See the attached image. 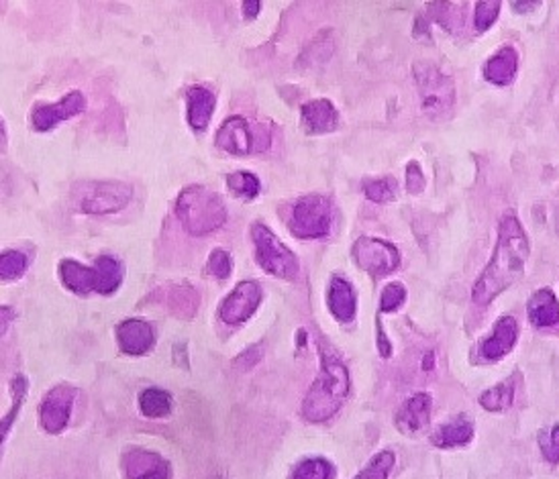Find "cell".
Wrapping results in <instances>:
<instances>
[{
    "instance_id": "obj_12",
    "label": "cell",
    "mask_w": 559,
    "mask_h": 479,
    "mask_svg": "<svg viewBox=\"0 0 559 479\" xmlns=\"http://www.w3.org/2000/svg\"><path fill=\"white\" fill-rule=\"evenodd\" d=\"M216 147L231 155H247L255 149V137L252 125L244 116H229L216 131Z\"/></svg>"
},
{
    "instance_id": "obj_14",
    "label": "cell",
    "mask_w": 559,
    "mask_h": 479,
    "mask_svg": "<svg viewBox=\"0 0 559 479\" xmlns=\"http://www.w3.org/2000/svg\"><path fill=\"white\" fill-rule=\"evenodd\" d=\"M516 337H519V324H516L514 316L504 314L503 318H498L494 329H492V334L482 343L480 347L482 357L488 361L503 359L513 351Z\"/></svg>"
},
{
    "instance_id": "obj_40",
    "label": "cell",
    "mask_w": 559,
    "mask_h": 479,
    "mask_svg": "<svg viewBox=\"0 0 559 479\" xmlns=\"http://www.w3.org/2000/svg\"><path fill=\"white\" fill-rule=\"evenodd\" d=\"M260 359H262V347H260V344H255V347H252L249 351H245L244 355H239V357L235 359V364H237V365L252 367V365H255Z\"/></svg>"
},
{
    "instance_id": "obj_16",
    "label": "cell",
    "mask_w": 559,
    "mask_h": 479,
    "mask_svg": "<svg viewBox=\"0 0 559 479\" xmlns=\"http://www.w3.org/2000/svg\"><path fill=\"white\" fill-rule=\"evenodd\" d=\"M431 418V396L429 394H414L396 412L394 423L403 434H414L429 424Z\"/></svg>"
},
{
    "instance_id": "obj_2",
    "label": "cell",
    "mask_w": 559,
    "mask_h": 479,
    "mask_svg": "<svg viewBox=\"0 0 559 479\" xmlns=\"http://www.w3.org/2000/svg\"><path fill=\"white\" fill-rule=\"evenodd\" d=\"M349 396V372L344 361L329 349H321V372L303 402L308 423H324L345 404Z\"/></svg>"
},
{
    "instance_id": "obj_11",
    "label": "cell",
    "mask_w": 559,
    "mask_h": 479,
    "mask_svg": "<svg viewBox=\"0 0 559 479\" xmlns=\"http://www.w3.org/2000/svg\"><path fill=\"white\" fill-rule=\"evenodd\" d=\"M74 396H76V392L68 388V385H57V388L49 392L45 400L41 402L39 420L41 426H44L49 434L62 433L64 428L68 426Z\"/></svg>"
},
{
    "instance_id": "obj_36",
    "label": "cell",
    "mask_w": 559,
    "mask_h": 479,
    "mask_svg": "<svg viewBox=\"0 0 559 479\" xmlns=\"http://www.w3.org/2000/svg\"><path fill=\"white\" fill-rule=\"evenodd\" d=\"M11 394H13V408L8 410L6 420H3V439H5V434L8 433V428H11L16 412H19V408L23 406V402H25V394H27V380H25V375L15 377L13 385H11Z\"/></svg>"
},
{
    "instance_id": "obj_23",
    "label": "cell",
    "mask_w": 559,
    "mask_h": 479,
    "mask_svg": "<svg viewBox=\"0 0 559 479\" xmlns=\"http://www.w3.org/2000/svg\"><path fill=\"white\" fill-rule=\"evenodd\" d=\"M474 436V426L470 420L465 416H460L447 423L444 426H439V431L433 434V444L439 449H452V447H462L467 444Z\"/></svg>"
},
{
    "instance_id": "obj_9",
    "label": "cell",
    "mask_w": 559,
    "mask_h": 479,
    "mask_svg": "<svg viewBox=\"0 0 559 479\" xmlns=\"http://www.w3.org/2000/svg\"><path fill=\"white\" fill-rule=\"evenodd\" d=\"M86 111V98L82 92L74 90L70 95H65L60 103L55 105H37L31 111V125L33 129L39 133L52 131L57 125H62L64 121L74 119L80 113Z\"/></svg>"
},
{
    "instance_id": "obj_45",
    "label": "cell",
    "mask_w": 559,
    "mask_h": 479,
    "mask_svg": "<svg viewBox=\"0 0 559 479\" xmlns=\"http://www.w3.org/2000/svg\"><path fill=\"white\" fill-rule=\"evenodd\" d=\"M211 479H221V477H211Z\"/></svg>"
},
{
    "instance_id": "obj_7",
    "label": "cell",
    "mask_w": 559,
    "mask_h": 479,
    "mask_svg": "<svg viewBox=\"0 0 559 479\" xmlns=\"http://www.w3.org/2000/svg\"><path fill=\"white\" fill-rule=\"evenodd\" d=\"M133 198V188L125 182L105 180L90 184L86 195L80 198V210L85 215L103 216L116 215L123 208H127Z\"/></svg>"
},
{
    "instance_id": "obj_20",
    "label": "cell",
    "mask_w": 559,
    "mask_h": 479,
    "mask_svg": "<svg viewBox=\"0 0 559 479\" xmlns=\"http://www.w3.org/2000/svg\"><path fill=\"white\" fill-rule=\"evenodd\" d=\"M527 314L529 321L537 329H549V326L559 324V302L555 294L549 288L533 294L527 306Z\"/></svg>"
},
{
    "instance_id": "obj_27",
    "label": "cell",
    "mask_w": 559,
    "mask_h": 479,
    "mask_svg": "<svg viewBox=\"0 0 559 479\" xmlns=\"http://www.w3.org/2000/svg\"><path fill=\"white\" fill-rule=\"evenodd\" d=\"M513 400H514V385L511 382H503L494 385V388L484 392L480 404L488 412H504L506 408H511Z\"/></svg>"
},
{
    "instance_id": "obj_24",
    "label": "cell",
    "mask_w": 559,
    "mask_h": 479,
    "mask_svg": "<svg viewBox=\"0 0 559 479\" xmlns=\"http://www.w3.org/2000/svg\"><path fill=\"white\" fill-rule=\"evenodd\" d=\"M139 410L147 418H164L172 412V396L160 388H147L139 396Z\"/></svg>"
},
{
    "instance_id": "obj_3",
    "label": "cell",
    "mask_w": 559,
    "mask_h": 479,
    "mask_svg": "<svg viewBox=\"0 0 559 479\" xmlns=\"http://www.w3.org/2000/svg\"><path fill=\"white\" fill-rule=\"evenodd\" d=\"M176 215L190 235L203 237V235H211L225 225L227 206L215 190L192 184L178 195Z\"/></svg>"
},
{
    "instance_id": "obj_34",
    "label": "cell",
    "mask_w": 559,
    "mask_h": 479,
    "mask_svg": "<svg viewBox=\"0 0 559 479\" xmlns=\"http://www.w3.org/2000/svg\"><path fill=\"white\" fill-rule=\"evenodd\" d=\"M206 272L216 277V280H227L233 272V259L229 255V251L213 249V254L208 255L206 262Z\"/></svg>"
},
{
    "instance_id": "obj_25",
    "label": "cell",
    "mask_w": 559,
    "mask_h": 479,
    "mask_svg": "<svg viewBox=\"0 0 559 479\" xmlns=\"http://www.w3.org/2000/svg\"><path fill=\"white\" fill-rule=\"evenodd\" d=\"M95 270L98 275V294H113L121 285L123 280V267L111 255H103L96 259Z\"/></svg>"
},
{
    "instance_id": "obj_10",
    "label": "cell",
    "mask_w": 559,
    "mask_h": 479,
    "mask_svg": "<svg viewBox=\"0 0 559 479\" xmlns=\"http://www.w3.org/2000/svg\"><path fill=\"white\" fill-rule=\"evenodd\" d=\"M262 285L257 282H241L221 304L219 316L225 324H241L252 316L262 302Z\"/></svg>"
},
{
    "instance_id": "obj_21",
    "label": "cell",
    "mask_w": 559,
    "mask_h": 479,
    "mask_svg": "<svg viewBox=\"0 0 559 479\" xmlns=\"http://www.w3.org/2000/svg\"><path fill=\"white\" fill-rule=\"evenodd\" d=\"M355 292L352 288V284L344 277H333L329 284V310L333 313V316L337 318L341 323H349L354 321L355 316Z\"/></svg>"
},
{
    "instance_id": "obj_8",
    "label": "cell",
    "mask_w": 559,
    "mask_h": 479,
    "mask_svg": "<svg viewBox=\"0 0 559 479\" xmlns=\"http://www.w3.org/2000/svg\"><path fill=\"white\" fill-rule=\"evenodd\" d=\"M352 251L357 265L374 277H384L392 274L400 264V254L396 245L375 237H360L354 243Z\"/></svg>"
},
{
    "instance_id": "obj_31",
    "label": "cell",
    "mask_w": 559,
    "mask_h": 479,
    "mask_svg": "<svg viewBox=\"0 0 559 479\" xmlns=\"http://www.w3.org/2000/svg\"><path fill=\"white\" fill-rule=\"evenodd\" d=\"M333 467L324 459H306L292 474V479H331Z\"/></svg>"
},
{
    "instance_id": "obj_19",
    "label": "cell",
    "mask_w": 559,
    "mask_h": 479,
    "mask_svg": "<svg viewBox=\"0 0 559 479\" xmlns=\"http://www.w3.org/2000/svg\"><path fill=\"white\" fill-rule=\"evenodd\" d=\"M516 68H519V55H516V49L506 45L503 49L490 57L484 65V78L494 86H508L514 80Z\"/></svg>"
},
{
    "instance_id": "obj_5",
    "label": "cell",
    "mask_w": 559,
    "mask_h": 479,
    "mask_svg": "<svg viewBox=\"0 0 559 479\" xmlns=\"http://www.w3.org/2000/svg\"><path fill=\"white\" fill-rule=\"evenodd\" d=\"M335 205L321 195L303 196L292 208L288 229L300 239H323L331 233L335 223Z\"/></svg>"
},
{
    "instance_id": "obj_39",
    "label": "cell",
    "mask_w": 559,
    "mask_h": 479,
    "mask_svg": "<svg viewBox=\"0 0 559 479\" xmlns=\"http://www.w3.org/2000/svg\"><path fill=\"white\" fill-rule=\"evenodd\" d=\"M427 186V180H424V174L421 170L419 162H411L406 165V190L411 195H419Z\"/></svg>"
},
{
    "instance_id": "obj_22",
    "label": "cell",
    "mask_w": 559,
    "mask_h": 479,
    "mask_svg": "<svg viewBox=\"0 0 559 479\" xmlns=\"http://www.w3.org/2000/svg\"><path fill=\"white\" fill-rule=\"evenodd\" d=\"M60 275L65 288H70L76 294H88L96 292L98 288V275L95 267H86L74 259H64L60 264Z\"/></svg>"
},
{
    "instance_id": "obj_17",
    "label": "cell",
    "mask_w": 559,
    "mask_h": 479,
    "mask_svg": "<svg viewBox=\"0 0 559 479\" xmlns=\"http://www.w3.org/2000/svg\"><path fill=\"white\" fill-rule=\"evenodd\" d=\"M125 469L129 479H170L172 467L165 459L149 451H131L125 457Z\"/></svg>"
},
{
    "instance_id": "obj_44",
    "label": "cell",
    "mask_w": 559,
    "mask_h": 479,
    "mask_svg": "<svg viewBox=\"0 0 559 479\" xmlns=\"http://www.w3.org/2000/svg\"><path fill=\"white\" fill-rule=\"evenodd\" d=\"M433 364H435V355H433V353H427L423 359V369H433Z\"/></svg>"
},
{
    "instance_id": "obj_35",
    "label": "cell",
    "mask_w": 559,
    "mask_h": 479,
    "mask_svg": "<svg viewBox=\"0 0 559 479\" xmlns=\"http://www.w3.org/2000/svg\"><path fill=\"white\" fill-rule=\"evenodd\" d=\"M404 300H406L404 285L398 284V282H392L382 290L380 310H382V313H394V310H398L400 306L404 304Z\"/></svg>"
},
{
    "instance_id": "obj_18",
    "label": "cell",
    "mask_w": 559,
    "mask_h": 479,
    "mask_svg": "<svg viewBox=\"0 0 559 479\" xmlns=\"http://www.w3.org/2000/svg\"><path fill=\"white\" fill-rule=\"evenodd\" d=\"M186 105H188V123L190 127L203 133L206 131L208 123L213 119L216 108V96L205 86H190L186 90Z\"/></svg>"
},
{
    "instance_id": "obj_37",
    "label": "cell",
    "mask_w": 559,
    "mask_h": 479,
    "mask_svg": "<svg viewBox=\"0 0 559 479\" xmlns=\"http://www.w3.org/2000/svg\"><path fill=\"white\" fill-rule=\"evenodd\" d=\"M539 444L544 457L549 464H559V424H555L552 431H545L539 434Z\"/></svg>"
},
{
    "instance_id": "obj_32",
    "label": "cell",
    "mask_w": 559,
    "mask_h": 479,
    "mask_svg": "<svg viewBox=\"0 0 559 479\" xmlns=\"http://www.w3.org/2000/svg\"><path fill=\"white\" fill-rule=\"evenodd\" d=\"M394 467V453L392 451H382L380 455H375L370 465L364 469V472L357 475L355 479H388L390 469Z\"/></svg>"
},
{
    "instance_id": "obj_1",
    "label": "cell",
    "mask_w": 559,
    "mask_h": 479,
    "mask_svg": "<svg viewBox=\"0 0 559 479\" xmlns=\"http://www.w3.org/2000/svg\"><path fill=\"white\" fill-rule=\"evenodd\" d=\"M529 257V239L516 215L506 213L500 218L498 241L486 270L475 280L472 300L478 306H488L506 288L519 280Z\"/></svg>"
},
{
    "instance_id": "obj_29",
    "label": "cell",
    "mask_w": 559,
    "mask_h": 479,
    "mask_svg": "<svg viewBox=\"0 0 559 479\" xmlns=\"http://www.w3.org/2000/svg\"><path fill=\"white\" fill-rule=\"evenodd\" d=\"M227 186H229L233 195L244 198V200H254L262 190V184H260V180H257V175L249 174V172L229 174L227 175Z\"/></svg>"
},
{
    "instance_id": "obj_43",
    "label": "cell",
    "mask_w": 559,
    "mask_h": 479,
    "mask_svg": "<svg viewBox=\"0 0 559 479\" xmlns=\"http://www.w3.org/2000/svg\"><path fill=\"white\" fill-rule=\"evenodd\" d=\"M539 3H513V6H514V11H519V13H523V11H531L533 6H537Z\"/></svg>"
},
{
    "instance_id": "obj_6",
    "label": "cell",
    "mask_w": 559,
    "mask_h": 479,
    "mask_svg": "<svg viewBox=\"0 0 559 479\" xmlns=\"http://www.w3.org/2000/svg\"><path fill=\"white\" fill-rule=\"evenodd\" d=\"M252 239L255 245L257 264L265 272L282 277V280H294L298 275V259L268 226L255 223L252 226Z\"/></svg>"
},
{
    "instance_id": "obj_33",
    "label": "cell",
    "mask_w": 559,
    "mask_h": 479,
    "mask_svg": "<svg viewBox=\"0 0 559 479\" xmlns=\"http://www.w3.org/2000/svg\"><path fill=\"white\" fill-rule=\"evenodd\" d=\"M500 5L498 0H482V3L475 5V16H474V25L475 31H486L490 29L494 21L498 19L500 15Z\"/></svg>"
},
{
    "instance_id": "obj_13",
    "label": "cell",
    "mask_w": 559,
    "mask_h": 479,
    "mask_svg": "<svg viewBox=\"0 0 559 479\" xmlns=\"http://www.w3.org/2000/svg\"><path fill=\"white\" fill-rule=\"evenodd\" d=\"M300 119H303V127L311 135H324L339 127V113L335 105L327 98L308 100L300 108Z\"/></svg>"
},
{
    "instance_id": "obj_41",
    "label": "cell",
    "mask_w": 559,
    "mask_h": 479,
    "mask_svg": "<svg viewBox=\"0 0 559 479\" xmlns=\"http://www.w3.org/2000/svg\"><path fill=\"white\" fill-rule=\"evenodd\" d=\"M260 11H262L260 0H245V3H244V16H245V19L254 21Z\"/></svg>"
},
{
    "instance_id": "obj_15",
    "label": "cell",
    "mask_w": 559,
    "mask_h": 479,
    "mask_svg": "<svg viewBox=\"0 0 559 479\" xmlns=\"http://www.w3.org/2000/svg\"><path fill=\"white\" fill-rule=\"evenodd\" d=\"M116 341L129 355H144L155 344V334L149 323L139 321V318H129L116 329Z\"/></svg>"
},
{
    "instance_id": "obj_28",
    "label": "cell",
    "mask_w": 559,
    "mask_h": 479,
    "mask_svg": "<svg viewBox=\"0 0 559 479\" xmlns=\"http://www.w3.org/2000/svg\"><path fill=\"white\" fill-rule=\"evenodd\" d=\"M198 294L195 288H190V285H176V288H172L170 292V308L176 313L178 316H192L196 313L198 308Z\"/></svg>"
},
{
    "instance_id": "obj_4",
    "label": "cell",
    "mask_w": 559,
    "mask_h": 479,
    "mask_svg": "<svg viewBox=\"0 0 559 479\" xmlns=\"http://www.w3.org/2000/svg\"><path fill=\"white\" fill-rule=\"evenodd\" d=\"M413 75L419 88L421 108L431 121H447L455 106V84L435 64L416 62Z\"/></svg>"
},
{
    "instance_id": "obj_30",
    "label": "cell",
    "mask_w": 559,
    "mask_h": 479,
    "mask_svg": "<svg viewBox=\"0 0 559 479\" xmlns=\"http://www.w3.org/2000/svg\"><path fill=\"white\" fill-rule=\"evenodd\" d=\"M25 272H27V257H25V254L15 249L3 251V257H0V275H3V280H19Z\"/></svg>"
},
{
    "instance_id": "obj_38",
    "label": "cell",
    "mask_w": 559,
    "mask_h": 479,
    "mask_svg": "<svg viewBox=\"0 0 559 479\" xmlns=\"http://www.w3.org/2000/svg\"><path fill=\"white\" fill-rule=\"evenodd\" d=\"M331 54H333V41L316 37V39L313 41V44L304 49L303 57H300V65H303V64L308 60V57H314L313 65H316L319 62H324V60H327V57H329Z\"/></svg>"
},
{
    "instance_id": "obj_26",
    "label": "cell",
    "mask_w": 559,
    "mask_h": 479,
    "mask_svg": "<svg viewBox=\"0 0 559 479\" xmlns=\"http://www.w3.org/2000/svg\"><path fill=\"white\" fill-rule=\"evenodd\" d=\"M362 188H364L365 198H368L370 203H378V205L392 203V200H394L398 195V184L394 178H392V175L365 180L362 184Z\"/></svg>"
},
{
    "instance_id": "obj_42",
    "label": "cell",
    "mask_w": 559,
    "mask_h": 479,
    "mask_svg": "<svg viewBox=\"0 0 559 479\" xmlns=\"http://www.w3.org/2000/svg\"><path fill=\"white\" fill-rule=\"evenodd\" d=\"M378 347H380V351H382V355H384V357H390V343L386 341V334H384L382 326L378 329Z\"/></svg>"
}]
</instances>
